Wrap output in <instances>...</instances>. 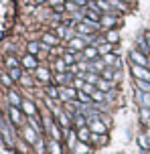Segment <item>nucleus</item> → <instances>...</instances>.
<instances>
[{
	"label": "nucleus",
	"mask_w": 150,
	"mask_h": 154,
	"mask_svg": "<svg viewBox=\"0 0 150 154\" xmlns=\"http://www.w3.org/2000/svg\"><path fill=\"white\" fill-rule=\"evenodd\" d=\"M0 138L4 140L8 146H12V142H14V132H12V126H10V122H6L4 118H0Z\"/></svg>",
	"instance_id": "1"
},
{
	"label": "nucleus",
	"mask_w": 150,
	"mask_h": 154,
	"mask_svg": "<svg viewBox=\"0 0 150 154\" xmlns=\"http://www.w3.org/2000/svg\"><path fill=\"white\" fill-rule=\"evenodd\" d=\"M43 43H45V45H49V47H53V45H57V43H59V38H57L53 32H45V35H43Z\"/></svg>",
	"instance_id": "24"
},
{
	"label": "nucleus",
	"mask_w": 150,
	"mask_h": 154,
	"mask_svg": "<svg viewBox=\"0 0 150 154\" xmlns=\"http://www.w3.org/2000/svg\"><path fill=\"white\" fill-rule=\"evenodd\" d=\"M8 118H10V124H12V126H23L24 124V116H23V112H20V108L10 106V108H8Z\"/></svg>",
	"instance_id": "5"
},
{
	"label": "nucleus",
	"mask_w": 150,
	"mask_h": 154,
	"mask_svg": "<svg viewBox=\"0 0 150 154\" xmlns=\"http://www.w3.org/2000/svg\"><path fill=\"white\" fill-rule=\"evenodd\" d=\"M26 122H29V126H31V128H35V130L39 132H43V126H41L39 124V120H37V116H31V118H26Z\"/></svg>",
	"instance_id": "29"
},
{
	"label": "nucleus",
	"mask_w": 150,
	"mask_h": 154,
	"mask_svg": "<svg viewBox=\"0 0 150 154\" xmlns=\"http://www.w3.org/2000/svg\"><path fill=\"white\" fill-rule=\"evenodd\" d=\"M57 120H59V124L63 126L65 130L71 128V116H67V112H59V114H57Z\"/></svg>",
	"instance_id": "19"
},
{
	"label": "nucleus",
	"mask_w": 150,
	"mask_h": 154,
	"mask_svg": "<svg viewBox=\"0 0 150 154\" xmlns=\"http://www.w3.org/2000/svg\"><path fill=\"white\" fill-rule=\"evenodd\" d=\"M49 152L51 154H61V146H59V140H49Z\"/></svg>",
	"instance_id": "30"
},
{
	"label": "nucleus",
	"mask_w": 150,
	"mask_h": 154,
	"mask_svg": "<svg viewBox=\"0 0 150 154\" xmlns=\"http://www.w3.org/2000/svg\"><path fill=\"white\" fill-rule=\"evenodd\" d=\"M95 87H97L99 91H103V93H110V91H112V81H106V79H99Z\"/></svg>",
	"instance_id": "26"
},
{
	"label": "nucleus",
	"mask_w": 150,
	"mask_h": 154,
	"mask_svg": "<svg viewBox=\"0 0 150 154\" xmlns=\"http://www.w3.org/2000/svg\"><path fill=\"white\" fill-rule=\"evenodd\" d=\"M26 49H29V53H31V55H37L41 49H43V45H41V43H37V41H31V43L26 45Z\"/></svg>",
	"instance_id": "31"
},
{
	"label": "nucleus",
	"mask_w": 150,
	"mask_h": 154,
	"mask_svg": "<svg viewBox=\"0 0 150 154\" xmlns=\"http://www.w3.org/2000/svg\"><path fill=\"white\" fill-rule=\"evenodd\" d=\"M23 136H24V140H26V142H29V144H32V146H35V144H37V142H39V132L35 130V128H31V126H24L23 128Z\"/></svg>",
	"instance_id": "6"
},
{
	"label": "nucleus",
	"mask_w": 150,
	"mask_h": 154,
	"mask_svg": "<svg viewBox=\"0 0 150 154\" xmlns=\"http://www.w3.org/2000/svg\"><path fill=\"white\" fill-rule=\"evenodd\" d=\"M73 152H75V154H87V152H89V146H87L85 142H79L77 146L73 148Z\"/></svg>",
	"instance_id": "35"
},
{
	"label": "nucleus",
	"mask_w": 150,
	"mask_h": 154,
	"mask_svg": "<svg viewBox=\"0 0 150 154\" xmlns=\"http://www.w3.org/2000/svg\"><path fill=\"white\" fill-rule=\"evenodd\" d=\"M89 136H91V130H89L87 126L77 130V140H81V142H87V140H89Z\"/></svg>",
	"instance_id": "23"
},
{
	"label": "nucleus",
	"mask_w": 150,
	"mask_h": 154,
	"mask_svg": "<svg viewBox=\"0 0 150 154\" xmlns=\"http://www.w3.org/2000/svg\"><path fill=\"white\" fill-rule=\"evenodd\" d=\"M47 95L51 100H59V87H53V85H49L47 87Z\"/></svg>",
	"instance_id": "37"
},
{
	"label": "nucleus",
	"mask_w": 150,
	"mask_h": 154,
	"mask_svg": "<svg viewBox=\"0 0 150 154\" xmlns=\"http://www.w3.org/2000/svg\"><path fill=\"white\" fill-rule=\"evenodd\" d=\"M73 79H75V75L71 71H65V73H57L55 75V81L59 85H69V83H73Z\"/></svg>",
	"instance_id": "11"
},
{
	"label": "nucleus",
	"mask_w": 150,
	"mask_h": 154,
	"mask_svg": "<svg viewBox=\"0 0 150 154\" xmlns=\"http://www.w3.org/2000/svg\"><path fill=\"white\" fill-rule=\"evenodd\" d=\"M118 38H120V35L114 31V29H110V31H108V35H106V41H108V43H112V45H114V43H118Z\"/></svg>",
	"instance_id": "32"
},
{
	"label": "nucleus",
	"mask_w": 150,
	"mask_h": 154,
	"mask_svg": "<svg viewBox=\"0 0 150 154\" xmlns=\"http://www.w3.org/2000/svg\"><path fill=\"white\" fill-rule=\"evenodd\" d=\"M136 89H140L144 93H150V81H146V79H136Z\"/></svg>",
	"instance_id": "27"
},
{
	"label": "nucleus",
	"mask_w": 150,
	"mask_h": 154,
	"mask_svg": "<svg viewBox=\"0 0 150 154\" xmlns=\"http://www.w3.org/2000/svg\"><path fill=\"white\" fill-rule=\"evenodd\" d=\"M8 75L12 77V81H20L23 79V71H20V67H12V69H8Z\"/></svg>",
	"instance_id": "28"
},
{
	"label": "nucleus",
	"mask_w": 150,
	"mask_h": 154,
	"mask_svg": "<svg viewBox=\"0 0 150 154\" xmlns=\"http://www.w3.org/2000/svg\"><path fill=\"white\" fill-rule=\"evenodd\" d=\"M73 2H75L77 6H81V8H87V2H89V0H73Z\"/></svg>",
	"instance_id": "44"
},
{
	"label": "nucleus",
	"mask_w": 150,
	"mask_h": 154,
	"mask_svg": "<svg viewBox=\"0 0 150 154\" xmlns=\"http://www.w3.org/2000/svg\"><path fill=\"white\" fill-rule=\"evenodd\" d=\"M97 51H99V55H108L112 51V43H103V45H99Z\"/></svg>",
	"instance_id": "39"
},
{
	"label": "nucleus",
	"mask_w": 150,
	"mask_h": 154,
	"mask_svg": "<svg viewBox=\"0 0 150 154\" xmlns=\"http://www.w3.org/2000/svg\"><path fill=\"white\" fill-rule=\"evenodd\" d=\"M49 4H51L53 8H57V6H63L65 0H49Z\"/></svg>",
	"instance_id": "43"
},
{
	"label": "nucleus",
	"mask_w": 150,
	"mask_h": 154,
	"mask_svg": "<svg viewBox=\"0 0 150 154\" xmlns=\"http://www.w3.org/2000/svg\"><path fill=\"white\" fill-rule=\"evenodd\" d=\"M132 75L136 79H146V81H150V69L148 67H142V65H132Z\"/></svg>",
	"instance_id": "8"
},
{
	"label": "nucleus",
	"mask_w": 150,
	"mask_h": 154,
	"mask_svg": "<svg viewBox=\"0 0 150 154\" xmlns=\"http://www.w3.org/2000/svg\"><path fill=\"white\" fill-rule=\"evenodd\" d=\"M20 81H23V83H24V85H31V83H32L31 79H29V77H24V75H23V79H20Z\"/></svg>",
	"instance_id": "45"
},
{
	"label": "nucleus",
	"mask_w": 150,
	"mask_h": 154,
	"mask_svg": "<svg viewBox=\"0 0 150 154\" xmlns=\"http://www.w3.org/2000/svg\"><path fill=\"white\" fill-rule=\"evenodd\" d=\"M130 63H132V65L148 67V55H144L142 51H138V49H132V51H130Z\"/></svg>",
	"instance_id": "3"
},
{
	"label": "nucleus",
	"mask_w": 150,
	"mask_h": 154,
	"mask_svg": "<svg viewBox=\"0 0 150 154\" xmlns=\"http://www.w3.org/2000/svg\"><path fill=\"white\" fill-rule=\"evenodd\" d=\"M85 20L99 23V20H102V12H97V10H91V8H85ZM99 24H102V23H99Z\"/></svg>",
	"instance_id": "17"
},
{
	"label": "nucleus",
	"mask_w": 150,
	"mask_h": 154,
	"mask_svg": "<svg viewBox=\"0 0 150 154\" xmlns=\"http://www.w3.org/2000/svg\"><path fill=\"white\" fill-rule=\"evenodd\" d=\"M65 136H67V146H69V148L73 150V148L77 146V144H75V140H77V132H73V130H69V128H67Z\"/></svg>",
	"instance_id": "21"
},
{
	"label": "nucleus",
	"mask_w": 150,
	"mask_h": 154,
	"mask_svg": "<svg viewBox=\"0 0 150 154\" xmlns=\"http://www.w3.org/2000/svg\"><path fill=\"white\" fill-rule=\"evenodd\" d=\"M102 26H106V29H112L114 24L118 23V14H114V12H106V14H102Z\"/></svg>",
	"instance_id": "10"
},
{
	"label": "nucleus",
	"mask_w": 150,
	"mask_h": 154,
	"mask_svg": "<svg viewBox=\"0 0 150 154\" xmlns=\"http://www.w3.org/2000/svg\"><path fill=\"white\" fill-rule=\"evenodd\" d=\"M0 79H2V83L6 85V87H10V85H12V77L8 75V73H2V77H0Z\"/></svg>",
	"instance_id": "41"
},
{
	"label": "nucleus",
	"mask_w": 150,
	"mask_h": 154,
	"mask_svg": "<svg viewBox=\"0 0 150 154\" xmlns=\"http://www.w3.org/2000/svg\"><path fill=\"white\" fill-rule=\"evenodd\" d=\"M23 67H26V69H37V67H39V63H37V57H35V55H24L23 57Z\"/></svg>",
	"instance_id": "13"
},
{
	"label": "nucleus",
	"mask_w": 150,
	"mask_h": 154,
	"mask_svg": "<svg viewBox=\"0 0 150 154\" xmlns=\"http://www.w3.org/2000/svg\"><path fill=\"white\" fill-rule=\"evenodd\" d=\"M91 100H93V103H102V101L106 100V93L99 91V89H95V91L91 93Z\"/></svg>",
	"instance_id": "33"
},
{
	"label": "nucleus",
	"mask_w": 150,
	"mask_h": 154,
	"mask_svg": "<svg viewBox=\"0 0 150 154\" xmlns=\"http://www.w3.org/2000/svg\"><path fill=\"white\" fill-rule=\"evenodd\" d=\"M41 2H45V0H35V4H41Z\"/></svg>",
	"instance_id": "47"
},
{
	"label": "nucleus",
	"mask_w": 150,
	"mask_h": 154,
	"mask_svg": "<svg viewBox=\"0 0 150 154\" xmlns=\"http://www.w3.org/2000/svg\"><path fill=\"white\" fill-rule=\"evenodd\" d=\"M6 67H8V69H12V67H18V61H16L14 57H6Z\"/></svg>",
	"instance_id": "40"
},
{
	"label": "nucleus",
	"mask_w": 150,
	"mask_h": 154,
	"mask_svg": "<svg viewBox=\"0 0 150 154\" xmlns=\"http://www.w3.org/2000/svg\"><path fill=\"white\" fill-rule=\"evenodd\" d=\"M140 120H142L144 124H146V122L150 120V108H144V106L140 108Z\"/></svg>",
	"instance_id": "38"
},
{
	"label": "nucleus",
	"mask_w": 150,
	"mask_h": 154,
	"mask_svg": "<svg viewBox=\"0 0 150 154\" xmlns=\"http://www.w3.org/2000/svg\"><path fill=\"white\" fill-rule=\"evenodd\" d=\"M77 101H79V103H83V106H91V103H93L91 95H89V93H85V91H81V89L77 91Z\"/></svg>",
	"instance_id": "20"
},
{
	"label": "nucleus",
	"mask_w": 150,
	"mask_h": 154,
	"mask_svg": "<svg viewBox=\"0 0 150 154\" xmlns=\"http://www.w3.org/2000/svg\"><path fill=\"white\" fill-rule=\"evenodd\" d=\"M85 47H87V43L83 37H73L67 41V51H73V53H81Z\"/></svg>",
	"instance_id": "2"
},
{
	"label": "nucleus",
	"mask_w": 150,
	"mask_h": 154,
	"mask_svg": "<svg viewBox=\"0 0 150 154\" xmlns=\"http://www.w3.org/2000/svg\"><path fill=\"white\" fill-rule=\"evenodd\" d=\"M95 89H97L95 85H91V83H87V81H85V85H83V89H81V91H85V93H89V95H91Z\"/></svg>",
	"instance_id": "42"
},
{
	"label": "nucleus",
	"mask_w": 150,
	"mask_h": 154,
	"mask_svg": "<svg viewBox=\"0 0 150 154\" xmlns=\"http://www.w3.org/2000/svg\"><path fill=\"white\" fill-rule=\"evenodd\" d=\"M77 97V89L75 87H69V85H61L59 87V100L61 101H71V100H75Z\"/></svg>",
	"instance_id": "4"
},
{
	"label": "nucleus",
	"mask_w": 150,
	"mask_h": 154,
	"mask_svg": "<svg viewBox=\"0 0 150 154\" xmlns=\"http://www.w3.org/2000/svg\"><path fill=\"white\" fill-rule=\"evenodd\" d=\"M35 77H37L39 81H51V71L45 69V67H37V69H35Z\"/></svg>",
	"instance_id": "14"
},
{
	"label": "nucleus",
	"mask_w": 150,
	"mask_h": 154,
	"mask_svg": "<svg viewBox=\"0 0 150 154\" xmlns=\"http://www.w3.org/2000/svg\"><path fill=\"white\" fill-rule=\"evenodd\" d=\"M20 109H23L24 114H26V118H31V116H37V106H35L31 100H23V106H20Z\"/></svg>",
	"instance_id": "12"
},
{
	"label": "nucleus",
	"mask_w": 150,
	"mask_h": 154,
	"mask_svg": "<svg viewBox=\"0 0 150 154\" xmlns=\"http://www.w3.org/2000/svg\"><path fill=\"white\" fill-rule=\"evenodd\" d=\"M136 100H138L140 106L150 108V93H144V91H140V89H136Z\"/></svg>",
	"instance_id": "16"
},
{
	"label": "nucleus",
	"mask_w": 150,
	"mask_h": 154,
	"mask_svg": "<svg viewBox=\"0 0 150 154\" xmlns=\"http://www.w3.org/2000/svg\"><path fill=\"white\" fill-rule=\"evenodd\" d=\"M108 2H110L112 8H116V10H120V12H126V10H128V4H126V2H122V0H108Z\"/></svg>",
	"instance_id": "25"
},
{
	"label": "nucleus",
	"mask_w": 150,
	"mask_h": 154,
	"mask_svg": "<svg viewBox=\"0 0 150 154\" xmlns=\"http://www.w3.org/2000/svg\"><path fill=\"white\" fill-rule=\"evenodd\" d=\"M8 103L14 106V108H20V106H23V100H20V95H18L16 91L10 89V91H8Z\"/></svg>",
	"instance_id": "18"
},
{
	"label": "nucleus",
	"mask_w": 150,
	"mask_h": 154,
	"mask_svg": "<svg viewBox=\"0 0 150 154\" xmlns=\"http://www.w3.org/2000/svg\"><path fill=\"white\" fill-rule=\"evenodd\" d=\"M138 144H140L142 150H148L150 148V140L146 138V134H140V136H138Z\"/></svg>",
	"instance_id": "34"
},
{
	"label": "nucleus",
	"mask_w": 150,
	"mask_h": 154,
	"mask_svg": "<svg viewBox=\"0 0 150 154\" xmlns=\"http://www.w3.org/2000/svg\"><path fill=\"white\" fill-rule=\"evenodd\" d=\"M146 126H148V128H150V120H148V122H146Z\"/></svg>",
	"instance_id": "48"
},
{
	"label": "nucleus",
	"mask_w": 150,
	"mask_h": 154,
	"mask_svg": "<svg viewBox=\"0 0 150 154\" xmlns=\"http://www.w3.org/2000/svg\"><path fill=\"white\" fill-rule=\"evenodd\" d=\"M81 55H83V61H93V59H97V57H99V51H97V47L87 45L85 49L81 51Z\"/></svg>",
	"instance_id": "9"
},
{
	"label": "nucleus",
	"mask_w": 150,
	"mask_h": 154,
	"mask_svg": "<svg viewBox=\"0 0 150 154\" xmlns=\"http://www.w3.org/2000/svg\"><path fill=\"white\" fill-rule=\"evenodd\" d=\"M138 51H142L144 55H148L150 53V49H148V43H146V38H138Z\"/></svg>",
	"instance_id": "36"
},
{
	"label": "nucleus",
	"mask_w": 150,
	"mask_h": 154,
	"mask_svg": "<svg viewBox=\"0 0 150 154\" xmlns=\"http://www.w3.org/2000/svg\"><path fill=\"white\" fill-rule=\"evenodd\" d=\"M103 63L108 65V67H120V59L116 57L114 53H108V55H102Z\"/></svg>",
	"instance_id": "15"
},
{
	"label": "nucleus",
	"mask_w": 150,
	"mask_h": 154,
	"mask_svg": "<svg viewBox=\"0 0 150 154\" xmlns=\"http://www.w3.org/2000/svg\"><path fill=\"white\" fill-rule=\"evenodd\" d=\"M47 130H49V134L53 136V140H61V130H59V124H57V122H53Z\"/></svg>",
	"instance_id": "22"
},
{
	"label": "nucleus",
	"mask_w": 150,
	"mask_h": 154,
	"mask_svg": "<svg viewBox=\"0 0 150 154\" xmlns=\"http://www.w3.org/2000/svg\"><path fill=\"white\" fill-rule=\"evenodd\" d=\"M148 69H150V57H148Z\"/></svg>",
	"instance_id": "49"
},
{
	"label": "nucleus",
	"mask_w": 150,
	"mask_h": 154,
	"mask_svg": "<svg viewBox=\"0 0 150 154\" xmlns=\"http://www.w3.org/2000/svg\"><path fill=\"white\" fill-rule=\"evenodd\" d=\"M87 128L91 130V134H106V124L99 122V118H91L87 122Z\"/></svg>",
	"instance_id": "7"
},
{
	"label": "nucleus",
	"mask_w": 150,
	"mask_h": 154,
	"mask_svg": "<svg viewBox=\"0 0 150 154\" xmlns=\"http://www.w3.org/2000/svg\"><path fill=\"white\" fill-rule=\"evenodd\" d=\"M144 38H146V43H148V49H150V31L144 35Z\"/></svg>",
	"instance_id": "46"
}]
</instances>
